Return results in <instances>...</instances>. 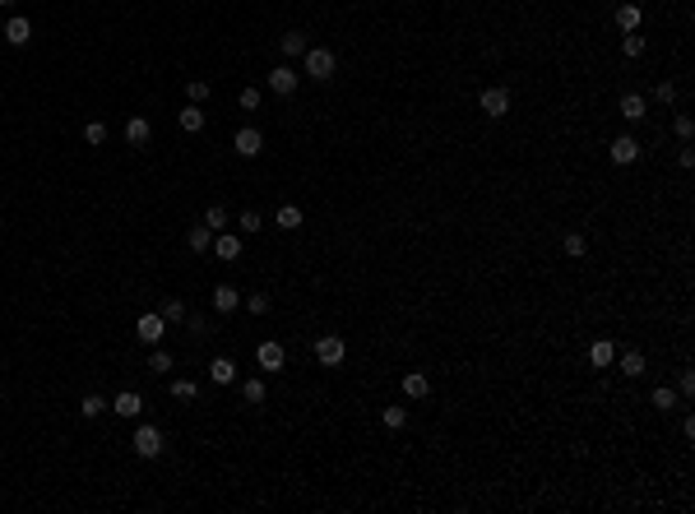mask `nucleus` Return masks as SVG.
I'll return each instance as SVG.
<instances>
[{"instance_id":"a211bd4d","label":"nucleus","mask_w":695,"mask_h":514,"mask_svg":"<svg viewBox=\"0 0 695 514\" xmlns=\"http://www.w3.org/2000/svg\"><path fill=\"white\" fill-rule=\"evenodd\" d=\"M399 385H403V394H408V399H427V394H432V380H427L422 371H408Z\"/></svg>"},{"instance_id":"a19ab883","label":"nucleus","mask_w":695,"mask_h":514,"mask_svg":"<svg viewBox=\"0 0 695 514\" xmlns=\"http://www.w3.org/2000/svg\"><path fill=\"white\" fill-rule=\"evenodd\" d=\"M654 97H658V102H672V97H677V84H672V79H663V84L654 88Z\"/></svg>"},{"instance_id":"423d86ee","label":"nucleus","mask_w":695,"mask_h":514,"mask_svg":"<svg viewBox=\"0 0 695 514\" xmlns=\"http://www.w3.org/2000/svg\"><path fill=\"white\" fill-rule=\"evenodd\" d=\"M232 149H237L241 158H260L264 153V135L255 130V125H241V130L232 135Z\"/></svg>"},{"instance_id":"c85d7f7f","label":"nucleus","mask_w":695,"mask_h":514,"mask_svg":"<svg viewBox=\"0 0 695 514\" xmlns=\"http://www.w3.org/2000/svg\"><path fill=\"white\" fill-rule=\"evenodd\" d=\"M264 394H269V390H264L260 375H250L246 385H241V399H246V403H264Z\"/></svg>"},{"instance_id":"f03ea898","label":"nucleus","mask_w":695,"mask_h":514,"mask_svg":"<svg viewBox=\"0 0 695 514\" xmlns=\"http://www.w3.org/2000/svg\"><path fill=\"white\" fill-rule=\"evenodd\" d=\"M135 339L149 343V348H158V343L167 339V320H163V311H144L135 320Z\"/></svg>"},{"instance_id":"bb28decb","label":"nucleus","mask_w":695,"mask_h":514,"mask_svg":"<svg viewBox=\"0 0 695 514\" xmlns=\"http://www.w3.org/2000/svg\"><path fill=\"white\" fill-rule=\"evenodd\" d=\"M561 255H566V260H584V255H589V241H584L580 232H571L566 241H561Z\"/></svg>"},{"instance_id":"c03bdc74","label":"nucleus","mask_w":695,"mask_h":514,"mask_svg":"<svg viewBox=\"0 0 695 514\" xmlns=\"http://www.w3.org/2000/svg\"><path fill=\"white\" fill-rule=\"evenodd\" d=\"M0 5H15V0H0Z\"/></svg>"},{"instance_id":"ddd939ff","label":"nucleus","mask_w":695,"mask_h":514,"mask_svg":"<svg viewBox=\"0 0 695 514\" xmlns=\"http://www.w3.org/2000/svg\"><path fill=\"white\" fill-rule=\"evenodd\" d=\"M640 23H645V10H640V5H631V0L617 5V28L621 32H640Z\"/></svg>"},{"instance_id":"20e7f679","label":"nucleus","mask_w":695,"mask_h":514,"mask_svg":"<svg viewBox=\"0 0 695 514\" xmlns=\"http://www.w3.org/2000/svg\"><path fill=\"white\" fill-rule=\"evenodd\" d=\"M135 454L139 459H158V454H163V431H158L154 421L135 426Z\"/></svg>"},{"instance_id":"4be33fe9","label":"nucleus","mask_w":695,"mask_h":514,"mask_svg":"<svg viewBox=\"0 0 695 514\" xmlns=\"http://www.w3.org/2000/svg\"><path fill=\"white\" fill-rule=\"evenodd\" d=\"M589 361H593V366L602 371V366H612V361H617V348H612L607 339H598L593 348H589Z\"/></svg>"},{"instance_id":"2f4dec72","label":"nucleus","mask_w":695,"mask_h":514,"mask_svg":"<svg viewBox=\"0 0 695 514\" xmlns=\"http://www.w3.org/2000/svg\"><path fill=\"white\" fill-rule=\"evenodd\" d=\"M84 144L102 149V144H107V125H102V121H89V125H84Z\"/></svg>"},{"instance_id":"58836bf2","label":"nucleus","mask_w":695,"mask_h":514,"mask_svg":"<svg viewBox=\"0 0 695 514\" xmlns=\"http://www.w3.org/2000/svg\"><path fill=\"white\" fill-rule=\"evenodd\" d=\"M237 102H241V111H255V107H260V88H241Z\"/></svg>"},{"instance_id":"4468645a","label":"nucleus","mask_w":695,"mask_h":514,"mask_svg":"<svg viewBox=\"0 0 695 514\" xmlns=\"http://www.w3.org/2000/svg\"><path fill=\"white\" fill-rule=\"evenodd\" d=\"M149 135H154L149 116H130V121H125V140L135 144V149H144V144H149Z\"/></svg>"},{"instance_id":"393cba45","label":"nucleus","mask_w":695,"mask_h":514,"mask_svg":"<svg viewBox=\"0 0 695 514\" xmlns=\"http://www.w3.org/2000/svg\"><path fill=\"white\" fill-rule=\"evenodd\" d=\"M228 209H223V204H209V209H204V227H209V232H228Z\"/></svg>"},{"instance_id":"9d476101","label":"nucleus","mask_w":695,"mask_h":514,"mask_svg":"<svg viewBox=\"0 0 695 514\" xmlns=\"http://www.w3.org/2000/svg\"><path fill=\"white\" fill-rule=\"evenodd\" d=\"M111 412H116V417H139V412H144V399H139L135 390H121L111 399Z\"/></svg>"},{"instance_id":"6e6552de","label":"nucleus","mask_w":695,"mask_h":514,"mask_svg":"<svg viewBox=\"0 0 695 514\" xmlns=\"http://www.w3.org/2000/svg\"><path fill=\"white\" fill-rule=\"evenodd\" d=\"M255 361H260V371H283V361H288V352H283V343H255Z\"/></svg>"},{"instance_id":"ea45409f","label":"nucleus","mask_w":695,"mask_h":514,"mask_svg":"<svg viewBox=\"0 0 695 514\" xmlns=\"http://www.w3.org/2000/svg\"><path fill=\"white\" fill-rule=\"evenodd\" d=\"M672 125H677V140H681V144H686V140L695 135V121H691V116H677Z\"/></svg>"},{"instance_id":"f8f14e48","label":"nucleus","mask_w":695,"mask_h":514,"mask_svg":"<svg viewBox=\"0 0 695 514\" xmlns=\"http://www.w3.org/2000/svg\"><path fill=\"white\" fill-rule=\"evenodd\" d=\"M237 306H241V292H237V287H228V283H218V287H214V311H218V315H232Z\"/></svg>"},{"instance_id":"2eb2a0df","label":"nucleus","mask_w":695,"mask_h":514,"mask_svg":"<svg viewBox=\"0 0 695 514\" xmlns=\"http://www.w3.org/2000/svg\"><path fill=\"white\" fill-rule=\"evenodd\" d=\"M214 255H218V260H241V236L218 232L214 236Z\"/></svg>"},{"instance_id":"412c9836","label":"nucleus","mask_w":695,"mask_h":514,"mask_svg":"<svg viewBox=\"0 0 695 514\" xmlns=\"http://www.w3.org/2000/svg\"><path fill=\"white\" fill-rule=\"evenodd\" d=\"M107 408H111V403L102 399V394H84V399H79V417H89V421H93V417H102Z\"/></svg>"},{"instance_id":"9b49d317","label":"nucleus","mask_w":695,"mask_h":514,"mask_svg":"<svg viewBox=\"0 0 695 514\" xmlns=\"http://www.w3.org/2000/svg\"><path fill=\"white\" fill-rule=\"evenodd\" d=\"M28 37H33V23L24 15H15L5 23V42H10V47H28Z\"/></svg>"},{"instance_id":"aec40b11","label":"nucleus","mask_w":695,"mask_h":514,"mask_svg":"<svg viewBox=\"0 0 695 514\" xmlns=\"http://www.w3.org/2000/svg\"><path fill=\"white\" fill-rule=\"evenodd\" d=\"M176 125H181L185 135H200V130H204V111L195 107V102H190L185 111H176Z\"/></svg>"},{"instance_id":"c756f323","label":"nucleus","mask_w":695,"mask_h":514,"mask_svg":"<svg viewBox=\"0 0 695 514\" xmlns=\"http://www.w3.org/2000/svg\"><path fill=\"white\" fill-rule=\"evenodd\" d=\"M380 421H385L389 431H403V426H408V408H399V403L385 408V412H380Z\"/></svg>"},{"instance_id":"7ed1b4c3","label":"nucleus","mask_w":695,"mask_h":514,"mask_svg":"<svg viewBox=\"0 0 695 514\" xmlns=\"http://www.w3.org/2000/svg\"><path fill=\"white\" fill-rule=\"evenodd\" d=\"M343 357H348V343H343L339 334H320V339H315V361H320V366L334 371V366H343Z\"/></svg>"},{"instance_id":"dca6fc26","label":"nucleus","mask_w":695,"mask_h":514,"mask_svg":"<svg viewBox=\"0 0 695 514\" xmlns=\"http://www.w3.org/2000/svg\"><path fill=\"white\" fill-rule=\"evenodd\" d=\"M621 116H626L631 125H640V121L649 116V102H645L640 93H626V97H621Z\"/></svg>"},{"instance_id":"1a4fd4ad","label":"nucleus","mask_w":695,"mask_h":514,"mask_svg":"<svg viewBox=\"0 0 695 514\" xmlns=\"http://www.w3.org/2000/svg\"><path fill=\"white\" fill-rule=\"evenodd\" d=\"M297 79H302V75H297L293 65H278V70H269V88H274L278 97H293L297 93Z\"/></svg>"},{"instance_id":"5701e85b","label":"nucleus","mask_w":695,"mask_h":514,"mask_svg":"<svg viewBox=\"0 0 695 514\" xmlns=\"http://www.w3.org/2000/svg\"><path fill=\"white\" fill-rule=\"evenodd\" d=\"M185 246L195 250V255H204V250L214 246V232H209V227L200 222V227H190V232H185Z\"/></svg>"},{"instance_id":"b1692460","label":"nucleus","mask_w":695,"mask_h":514,"mask_svg":"<svg viewBox=\"0 0 695 514\" xmlns=\"http://www.w3.org/2000/svg\"><path fill=\"white\" fill-rule=\"evenodd\" d=\"M617 366H621V375H631V380H635V375H645V352H635V348H631V352H621V357H617Z\"/></svg>"},{"instance_id":"4c0bfd02","label":"nucleus","mask_w":695,"mask_h":514,"mask_svg":"<svg viewBox=\"0 0 695 514\" xmlns=\"http://www.w3.org/2000/svg\"><path fill=\"white\" fill-rule=\"evenodd\" d=\"M241 306H246L250 315H264V311H269V296H264V292H255V296H241Z\"/></svg>"},{"instance_id":"c9c22d12","label":"nucleus","mask_w":695,"mask_h":514,"mask_svg":"<svg viewBox=\"0 0 695 514\" xmlns=\"http://www.w3.org/2000/svg\"><path fill=\"white\" fill-rule=\"evenodd\" d=\"M163 320H167V325L185 320V301H176V296H172V301H163Z\"/></svg>"},{"instance_id":"6ab92c4d","label":"nucleus","mask_w":695,"mask_h":514,"mask_svg":"<svg viewBox=\"0 0 695 514\" xmlns=\"http://www.w3.org/2000/svg\"><path fill=\"white\" fill-rule=\"evenodd\" d=\"M306 47H311V42H306V32H283V37H278V51H283V56H306Z\"/></svg>"},{"instance_id":"cd10ccee","label":"nucleus","mask_w":695,"mask_h":514,"mask_svg":"<svg viewBox=\"0 0 695 514\" xmlns=\"http://www.w3.org/2000/svg\"><path fill=\"white\" fill-rule=\"evenodd\" d=\"M172 399H181V403H190V399H200V385L185 375V380H172Z\"/></svg>"},{"instance_id":"f3484780","label":"nucleus","mask_w":695,"mask_h":514,"mask_svg":"<svg viewBox=\"0 0 695 514\" xmlns=\"http://www.w3.org/2000/svg\"><path fill=\"white\" fill-rule=\"evenodd\" d=\"M209 380H214V385H232V380H237V361H232V357H214V361H209Z\"/></svg>"},{"instance_id":"7c9ffc66","label":"nucleus","mask_w":695,"mask_h":514,"mask_svg":"<svg viewBox=\"0 0 695 514\" xmlns=\"http://www.w3.org/2000/svg\"><path fill=\"white\" fill-rule=\"evenodd\" d=\"M621 56H626V61L645 56V37H640V32H626V37H621Z\"/></svg>"},{"instance_id":"37998d69","label":"nucleus","mask_w":695,"mask_h":514,"mask_svg":"<svg viewBox=\"0 0 695 514\" xmlns=\"http://www.w3.org/2000/svg\"><path fill=\"white\" fill-rule=\"evenodd\" d=\"M185 325H190V334H195V339H204V320H200V315L185 311Z\"/></svg>"},{"instance_id":"473e14b6","label":"nucleus","mask_w":695,"mask_h":514,"mask_svg":"<svg viewBox=\"0 0 695 514\" xmlns=\"http://www.w3.org/2000/svg\"><path fill=\"white\" fill-rule=\"evenodd\" d=\"M149 371H154V375L172 371V352H163V348H154V352H149Z\"/></svg>"},{"instance_id":"e433bc0d","label":"nucleus","mask_w":695,"mask_h":514,"mask_svg":"<svg viewBox=\"0 0 695 514\" xmlns=\"http://www.w3.org/2000/svg\"><path fill=\"white\" fill-rule=\"evenodd\" d=\"M185 97H190V102L200 107L204 97H209V84H204V79H190V84H185Z\"/></svg>"},{"instance_id":"0eeeda50","label":"nucleus","mask_w":695,"mask_h":514,"mask_svg":"<svg viewBox=\"0 0 695 514\" xmlns=\"http://www.w3.org/2000/svg\"><path fill=\"white\" fill-rule=\"evenodd\" d=\"M640 149H645V144L635 140V135H617V140H612V149H607V153H612V162H617V167H631L635 158H640Z\"/></svg>"},{"instance_id":"72a5a7b5","label":"nucleus","mask_w":695,"mask_h":514,"mask_svg":"<svg viewBox=\"0 0 695 514\" xmlns=\"http://www.w3.org/2000/svg\"><path fill=\"white\" fill-rule=\"evenodd\" d=\"M677 399H681V394L667 390V385H658V390H654V408H663V412H667V408H677Z\"/></svg>"},{"instance_id":"39448f33","label":"nucleus","mask_w":695,"mask_h":514,"mask_svg":"<svg viewBox=\"0 0 695 514\" xmlns=\"http://www.w3.org/2000/svg\"><path fill=\"white\" fill-rule=\"evenodd\" d=\"M478 107H482V116L501 121V116L510 111V88H482V93H478Z\"/></svg>"},{"instance_id":"79ce46f5","label":"nucleus","mask_w":695,"mask_h":514,"mask_svg":"<svg viewBox=\"0 0 695 514\" xmlns=\"http://www.w3.org/2000/svg\"><path fill=\"white\" fill-rule=\"evenodd\" d=\"M677 394H681V399H691V394H695V375H691V371H681V385H677Z\"/></svg>"},{"instance_id":"f257e3e1","label":"nucleus","mask_w":695,"mask_h":514,"mask_svg":"<svg viewBox=\"0 0 695 514\" xmlns=\"http://www.w3.org/2000/svg\"><path fill=\"white\" fill-rule=\"evenodd\" d=\"M334 65H339V56L329 47H306V56H302V75H311V79H334Z\"/></svg>"},{"instance_id":"f704fd0d","label":"nucleus","mask_w":695,"mask_h":514,"mask_svg":"<svg viewBox=\"0 0 695 514\" xmlns=\"http://www.w3.org/2000/svg\"><path fill=\"white\" fill-rule=\"evenodd\" d=\"M237 227H241V232H246V236H255V232H260V227H264V222H260V213H255V209H246V213L237 218Z\"/></svg>"},{"instance_id":"a878e982","label":"nucleus","mask_w":695,"mask_h":514,"mask_svg":"<svg viewBox=\"0 0 695 514\" xmlns=\"http://www.w3.org/2000/svg\"><path fill=\"white\" fill-rule=\"evenodd\" d=\"M278 227H283V232H297V227H302V222H306V218H302V209H297V204H283V209H278Z\"/></svg>"}]
</instances>
